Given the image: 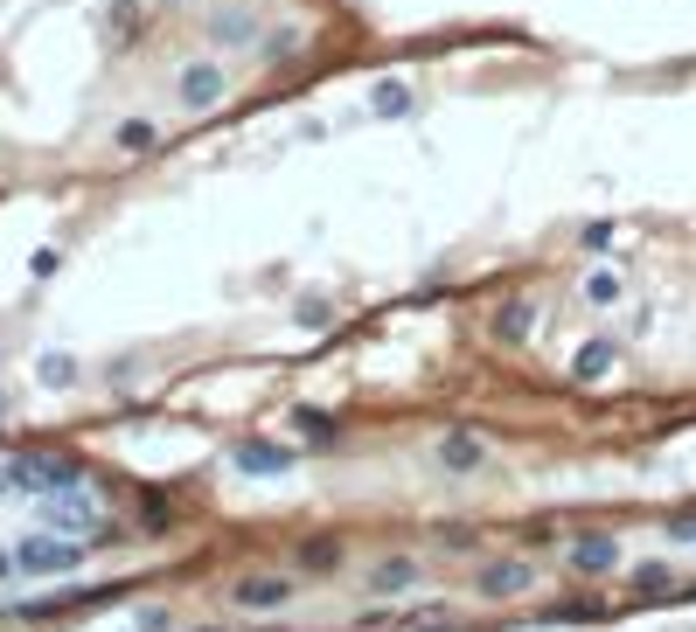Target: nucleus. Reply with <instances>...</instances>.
I'll return each mask as SVG.
<instances>
[{
  "instance_id": "obj_1",
  "label": "nucleus",
  "mask_w": 696,
  "mask_h": 632,
  "mask_svg": "<svg viewBox=\"0 0 696 632\" xmlns=\"http://www.w3.org/2000/svg\"><path fill=\"white\" fill-rule=\"evenodd\" d=\"M84 473L70 466V458H14L8 473H0V487L8 493H63V487H78Z\"/></svg>"
},
{
  "instance_id": "obj_2",
  "label": "nucleus",
  "mask_w": 696,
  "mask_h": 632,
  "mask_svg": "<svg viewBox=\"0 0 696 632\" xmlns=\"http://www.w3.org/2000/svg\"><path fill=\"white\" fill-rule=\"evenodd\" d=\"M14 563L35 570V577H56V570H78L84 563V542H70V535H28V542L14 549Z\"/></svg>"
},
{
  "instance_id": "obj_3",
  "label": "nucleus",
  "mask_w": 696,
  "mask_h": 632,
  "mask_svg": "<svg viewBox=\"0 0 696 632\" xmlns=\"http://www.w3.org/2000/svg\"><path fill=\"white\" fill-rule=\"evenodd\" d=\"M223 91H231L223 63H181V76H175V98H181V111H210V105H223Z\"/></svg>"
},
{
  "instance_id": "obj_4",
  "label": "nucleus",
  "mask_w": 696,
  "mask_h": 632,
  "mask_svg": "<svg viewBox=\"0 0 696 632\" xmlns=\"http://www.w3.org/2000/svg\"><path fill=\"white\" fill-rule=\"evenodd\" d=\"M231 466L251 473V480H279V473H293V452L272 445V438H237V445H231Z\"/></svg>"
},
{
  "instance_id": "obj_5",
  "label": "nucleus",
  "mask_w": 696,
  "mask_h": 632,
  "mask_svg": "<svg viewBox=\"0 0 696 632\" xmlns=\"http://www.w3.org/2000/svg\"><path fill=\"white\" fill-rule=\"evenodd\" d=\"M210 43L216 49H251L258 43V14L251 8H216L210 14Z\"/></svg>"
},
{
  "instance_id": "obj_6",
  "label": "nucleus",
  "mask_w": 696,
  "mask_h": 632,
  "mask_svg": "<svg viewBox=\"0 0 696 632\" xmlns=\"http://www.w3.org/2000/svg\"><path fill=\"white\" fill-rule=\"evenodd\" d=\"M231 598L244 611H279V605L293 598V577H244V584H231Z\"/></svg>"
},
{
  "instance_id": "obj_7",
  "label": "nucleus",
  "mask_w": 696,
  "mask_h": 632,
  "mask_svg": "<svg viewBox=\"0 0 696 632\" xmlns=\"http://www.w3.org/2000/svg\"><path fill=\"white\" fill-rule=\"evenodd\" d=\"M439 466H446V473H481V466H487V445H481L474 431H446V438H439Z\"/></svg>"
},
{
  "instance_id": "obj_8",
  "label": "nucleus",
  "mask_w": 696,
  "mask_h": 632,
  "mask_svg": "<svg viewBox=\"0 0 696 632\" xmlns=\"http://www.w3.org/2000/svg\"><path fill=\"white\" fill-rule=\"evenodd\" d=\"M481 598H522L530 591V563H487L481 577H474Z\"/></svg>"
},
{
  "instance_id": "obj_9",
  "label": "nucleus",
  "mask_w": 696,
  "mask_h": 632,
  "mask_svg": "<svg viewBox=\"0 0 696 632\" xmlns=\"http://www.w3.org/2000/svg\"><path fill=\"white\" fill-rule=\"evenodd\" d=\"M613 563H620L613 535H578V542H571V570H578V577H599V570H613Z\"/></svg>"
},
{
  "instance_id": "obj_10",
  "label": "nucleus",
  "mask_w": 696,
  "mask_h": 632,
  "mask_svg": "<svg viewBox=\"0 0 696 632\" xmlns=\"http://www.w3.org/2000/svg\"><path fill=\"white\" fill-rule=\"evenodd\" d=\"M49 528H84L91 514H98V501H91V493H78V487H63V493H49Z\"/></svg>"
},
{
  "instance_id": "obj_11",
  "label": "nucleus",
  "mask_w": 696,
  "mask_h": 632,
  "mask_svg": "<svg viewBox=\"0 0 696 632\" xmlns=\"http://www.w3.org/2000/svg\"><path fill=\"white\" fill-rule=\"evenodd\" d=\"M411 584H418V563L411 557H390V563L369 570V591H384V598H398V591H411Z\"/></svg>"
},
{
  "instance_id": "obj_12",
  "label": "nucleus",
  "mask_w": 696,
  "mask_h": 632,
  "mask_svg": "<svg viewBox=\"0 0 696 632\" xmlns=\"http://www.w3.org/2000/svg\"><path fill=\"white\" fill-rule=\"evenodd\" d=\"M606 369H613V341H586V348L571 355V375H578V382H599Z\"/></svg>"
},
{
  "instance_id": "obj_13",
  "label": "nucleus",
  "mask_w": 696,
  "mask_h": 632,
  "mask_svg": "<svg viewBox=\"0 0 696 632\" xmlns=\"http://www.w3.org/2000/svg\"><path fill=\"white\" fill-rule=\"evenodd\" d=\"M530 327H536V306H522V299L495 313V334H502V341H530Z\"/></svg>"
},
{
  "instance_id": "obj_14",
  "label": "nucleus",
  "mask_w": 696,
  "mask_h": 632,
  "mask_svg": "<svg viewBox=\"0 0 696 632\" xmlns=\"http://www.w3.org/2000/svg\"><path fill=\"white\" fill-rule=\"evenodd\" d=\"M111 146H119V153H154V146H161V132L146 126V119H126L119 132H111Z\"/></svg>"
},
{
  "instance_id": "obj_15",
  "label": "nucleus",
  "mask_w": 696,
  "mask_h": 632,
  "mask_svg": "<svg viewBox=\"0 0 696 632\" xmlns=\"http://www.w3.org/2000/svg\"><path fill=\"white\" fill-rule=\"evenodd\" d=\"M293 425H299V438H307V445H334V425L321 410H293Z\"/></svg>"
},
{
  "instance_id": "obj_16",
  "label": "nucleus",
  "mask_w": 696,
  "mask_h": 632,
  "mask_svg": "<svg viewBox=\"0 0 696 632\" xmlns=\"http://www.w3.org/2000/svg\"><path fill=\"white\" fill-rule=\"evenodd\" d=\"M43 382H49V390H70V382H78V361H70V355H43Z\"/></svg>"
},
{
  "instance_id": "obj_17",
  "label": "nucleus",
  "mask_w": 696,
  "mask_h": 632,
  "mask_svg": "<svg viewBox=\"0 0 696 632\" xmlns=\"http://www.w3.org/2000/svg\"><path fill=\"white\" fill-rule=\"evenodd\" d=\"M586 299H592V306H613V299H620V278H613V272H592V278H586Z\"/></svg>"
},
{
  "instance_id": "obj_18",
  "label": "nucleus",
  "mask_w": 696,
  "mask_h": 632,
  "mask_svg": "<svg viewBox=\"0 0 696 632\" xmlns=\"http://www.w3.org/2000/svg\"><path fill=\"white\" fill-rule=\"evenodd\" d=\"M334 557H342V542H307V549H299V563H307V570H328Z\"/></svg>"
},
{
  "instance_id": "obj_19",
  "label": "nucleus",
  "mask_w": 696,
  "mask_h": 632,
  "mask_svg": "<svg viewBox=\"0 0 696 632\" xmlns=\"http://www.w3.org/2000/svg\"><path fill=\"white\" fill-rule=\"evenodd\" d=\"M662 570H654V563H641V570H634V591H641V598H662Z\"/></svg>"
},
{
  "instance_id": "obj_20",
  "label": "nucleus",
  "mask_w": 696,
  "mask_h": 632,
  "mask_svg": "<svg viewBox=\"0 0 696 632\" xmlns=\"http://www.w3.org/2000/svg\"><path fill=\"white\" fill-rule=\"evenodd\" d=\"M669 542H675V549H683V542L696 549V514H675V522H669Z\"/></svg>"
},
{
  "instance_id": "obj_21",
  "label": "nucleus",
  "mask_w": 696,
  "mask_h": 632,
  "mask_svg": "<svg viewBox=\"0 0 696 632\" xmlns=\"http://www.w3.org/2000/svg\"><path fill=\"white\" fill-rule=\"evenodd\" d=\"M376 111H411V98H404L398 84H384V91H376Z\"/></svg>"
},
{
  "instance_id": "obj_22",
  "label": "nucleus",
  "mask_w": 696,
  "mask_h": 632,
  "mask_svg": "<svg viewBox=\"0 0 696 632\" xmlns=\"http://www.w3.org/2000/svg\"><path fill=\"white\" fill-rule=\"evenodd\" d=\"M613 243V223H586V251H606Z\"/></svg>"
},
{
  "instance_id": "obj_23",
  "label": "nucleus",
  "mask_w": 696,
  "mask_h": 632,
  "mask_svg": "<svg viewBox=\"0 0 696 632\" xmlns=\"http://www.w3.org/2000/svg\"><path fill=\"white\" fill-rule=\"evenodd\" d=\"M14 570H22V563H14V549H0V584H8Z\"/></svg>"
}]
</instances>
